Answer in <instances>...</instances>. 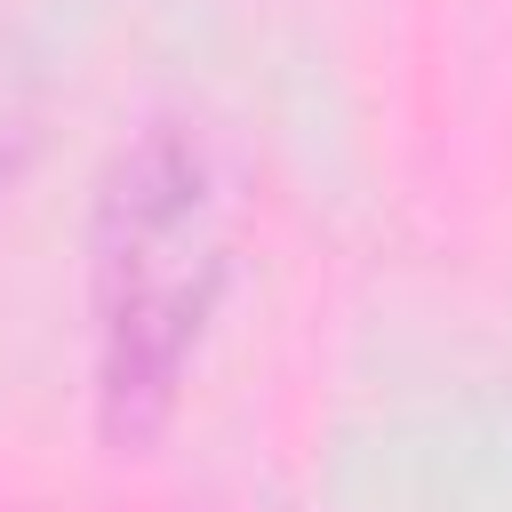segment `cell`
Instances as JSON below:
<instances>
[{
    "label": "cell",
    "instance_id": "cell-1",
    "mask_svg": "<svg viewBox=\"0 0 512 512\" xmlns=\"http://www.w3.org/2000/svg\"><path fill=\"white\" fill-rule=\"evenodd\" d=\"M232 280L224 168L192 120H144L96 176L88 312H96V432L144 456L192 376V352Z\"/></svg>",
    "mask_w": 512,
    "mask_h": 512
},
{
    "label": "cell",
    "instance_id": "cell-2",
    "mask_svg": "<svg viewBox=\"0 0 512 512\" xmlns=\"http://www.w3.org/2000/svg\"><path fill=\"white\" fill-rule=\"evenodd\" d=\"M40 112H48V88H40L32 48L16 32H0V200L16 192V176L40 152Z\"/></svg>",
    "mask_w": 512,
    "mask_h": 512
}]
</instances>
